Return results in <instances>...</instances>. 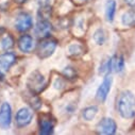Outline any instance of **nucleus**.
<instances>
[{
    "instance_id": "9d476101",
    "label": "nucleus",
    "mask_w": 135,
    "mask_h": 135,
    "mask_svg": "<svg viewBox=\"0 0 135 135\" xmlns=\"http://www.w3.org/2000/svg\"><path fill=\"white\" fill-rule=\"evenodd\" d=\"M16 62V55L12 52L0 54V70H8Z\"/></svg>"
},
{
    "instance_id": "4468645a",
    "label": "nucleus",
    "mask_w": 135,
    "mask_h": 135,
    "mask_svg": "<svg viewBox=\"0 0 135 135\" xmlns=\"http://www.w3.org/2000/svg\"><path fill=\"white\" fill-rule=\"evenodd\" d=\"M40 133L44 135L52 134L53 133V122L50 119H41L40 122Z\"/></svg>"
},
{
    "instance_id": "bb28decb",
    "label": "nucleus",
    "mask_w": 135,
    "mask_h": 135,
    "mask_svg": "<svg viewBox=\"0 0 135 135\" xmlns=\"http://www.w3.org/2000/svg\"><path fill=\"white\" fill-rule=\"evenodd\" d=\"M2 78H3V75H2L1 70H0V80H2Z\"/></svg>"
},
{
    "instance_id": "9b49d317",
    "label": "nucleus",
    "mask_w": 135,
    "mask_h": 135,
    "mask_svg": "<svg viewBox=\"0 0 135 135\" xmlns=\"http://www.w3.org/2000/svg\"><path fill=\"white\" fill-rule=\"evenodd\" d=\"M18 47L22 52L29 53L33 50V47H34V41H33L32 36L30 35H22L19 41H18Z\"/></svg>"
},
{
    "instance_id": "7ed1b4c3",
    "label": "nucleus",
    "mask_w": 135,
    "mask_h": 135,
    "mask_svg": "<svg viewBox=\"0 0 135 135\" xmlns=\"http://www.w3.org/2000/svg\"><path fill=\"white\" fill-rule=\"evenodd\" d=\"M117 130V124L112 118H103L97 124V132L99 134L112 135L115 134Z\"/></svg>"
},
{
    "instance_id": "6e6552de",
    "label": "nucleus",
    "mask_w": 135,
    "mask_h": 135,
    "mask_svg": "<svg viewBox=\"0 0 135 135\" xmlns=\"http://www.w3.org/2000/svg\"><path fill=\"white\" fill-rule=\"evenodd\" d=\"M15 26H16V29L20 32H25V31L30 30L33 26V21H32L31 16L27 13H20L16 18Z\"/></svg>"
},
{
    "instance_id": "a878e982",
    "label": "nucleus",
    "mask_w": 135,
    "mask_h": 135,
    "mask_svg": "<svg viewBox=\"0 0 135 135\" xmlns=\"http://www.w3.org/2000/svg\"><path fill=\"white\" fill-rule=\"evenodd\" d=\"M3 32H4V29H3L2 27H0V35H1V34H2V33H3Z\"/></svg>"
},
{
    "instance_id": "5701e85b",
    "label": "nucleus",
    "mask_w": 135,
    "mask_h": 135,
    "mask_svg": "<svg viewBox=\"0 0 135 135\" xmlns=\"http://www.w3.org/2000/svg\"><path fill=\"white\" fill-rule=\"evenodd\" d=\"M123 1L131 7H135V0H123Z\"/></svg>"
},
{
    "instance_id": "6ab92c4d",
    "label": "nucleus",
    "mask_w": 135,
    "mask_h": 135,
    "mask_svg": "<svg viewBox=\"0 0 135 135\" xmlns=\"http://www.w3.org/2000/svg\"><path fill=\"white\" fill-rule=\"evenodd\" d=\"M51 15V8L48 6H42V8L38 11V17L41 19H48Z\"/></svg>"
},
{
    "instance_id": "ddd939ff",
    "label": "nucleus",
    "mask_w": 135,
    "mask_h": 135,
    "mask_svg": "<svg viewBox=\"0 0 135 135\" xmlns=\"http://www.w3.org/2000/svg\"><path fill=\"white\" fill-rule=\"evenodd\" d=\"M116 13V1L115 0H108V2L105 4V16L108 21L112 22L114 19Z\"/></svg>"
},
{
    "instance_id": "f03ea898",
    "label": "nucleus",
    "mask_w": 135,
    "mask_h": 135,
    "mask_svg": "<svg viewBox=\"0 0 135 135\" xmlns=\"http://www.w3.org/2000/svg\"><path fill=\"white\" fill-rule=\"evenodd\" d=\"M45 79L43 77V75L40 71H33L27 81V85L29 87V89L33 93V94H38L43 90V88L45 87Z\"/></svg>"
},
{
    "instance_id": "cd10ccee",
    "label": "nucleus",
    "mask_w": 135,
    "mask_h": 135,
    "mask_svg": "<svg viewBox=\"0 0 135 135\" xmlns=\"http://www.w3.org/2000/svg\"><path fill=\"white\" fill-rule=\"evenodd\" d=\"M81 1H87V0H81Z\"/></svg>"
},
{
    "instance_id": "aec40b11",
    "label": "nucleus",
    "mask_w": 135,
    "mask_h": 135,
    "mask_svg": "<svg viewBox=\"0 0 135 135\" xmlns=\"http://www.w3.org/2000/svg\"><path fill=\"white\" fill-rule=\"evenodd\" d=\"M68 51H69V54L70 55H74V56H78L80 54L83 53V47L79 44H73L69 46L68 48Z\"/></svg>"
},
{
    "instance_id": "f3484780",
    "label": "nucleus",
    "mask_w": 135,
    "mask_h": 135,
    "mask_svg": "<svg viewBox=\"0 0 135 135\" xmlns=\"http://www.w3.org/2000/svg\"><path fill=\"white\" fill-rule=\"evenodd\" d=\"M113 69V65H112V57L111 59H107L102 62V64L100 65V69L99 73L102 75H109Z\"/></svg>"
},
{
    "instance_id": "423d86ee",
    "label": "nucleus",
    "mask_w": 135,
    "mask_h": 135,
    "mask_svg": "<svg viewBox=\"0 0 135 135\" xmlns=\"http://www.w3.org/2000/svg\"><path fill=\"white\" fill-rule=\"evenodd\" d=\"M112 82H113V79L110 75H107L105 78L103 79L102 83L100 84V86L98 87L97 89V93H96V97L99 101L103 102L105 101V99L108 98V95L111 90V86H112Z\"/></svg>"
},
{
    "instance_id": "b1692460",
    "label": "nucleus",
    "mask_w": 135,
    "mask_h": 135,
    "mask_svg": "<svg viewBox=\"0 0 135 135\" xmlns=\"http://www.w3.org/2000/svg\"><path fill=\"white\" fill-rule=\"evenodd\" d=\"M38 1H40V4L41 6H48L50 0H38Z\"/></svg>"
},
{
    "instance_id": "412c9836",
    "label": "nucleus",
    "mask_w": 135,
    "mask_h": 135,
    "mask_svg": "<svg viewBox=\"0 0 135 135\" xmlns=\"http://www.w3.org/2000/svg\"><path fill=\"white\" fill-rule=\"evenodd\" d=\"M13 46H14V40H13V37H12L11 35L6 36V37L2 40V42H1V47H2L3 50H7V51H8V50L12 49Z\"/></svg>"
},
{
    "instance_id": "393cba45",
    "label": "nucleus",
    "mask_w": 135,
    "mask_h": 135,
    "mask_svg": "<svg viewBox=\"0 0 135 135\" xmlns=\"http://www.w3.org/2000/svg\"><path fill=\"white\" fill-rule=\"evenodd\" d=\"M26 1H27V0H15V2H18V3H23Z\"/></svg>"
},
{
    "instance_id": "f8f14e48",
    "label": "nucleus",
    "mask_w": 135,
    "mask_h": 135,
    "mask_svg": "<svg viewBox=\"0 0 135 135\" xmlns=\"http://www.w3.org/2000/svg\"><path fill=\"white\" fill-rule=\"evenodd\" d=\"M121 22L126 27H135V7L122 14Z\"/></svg>"
},
{
    "instance_id": "4be33fe9",
    "label": "nucleus",
    "mask_w": 135,
    "mask_h": 135,
    "mask_svg": "<svg viewBox=\"0 0 135 135\" xmlns=\"http://www.w3.org/2000/svg\"><path fill=\"white\" fill-rule=\"evenodd\" d=\"M64 75L68 79H74L76 77V70L74 68H71V67H66L64 70Z\"/></svg>"
},
{
    "instance_id": "f257e3e1",
    "label": "nucleus",
    "mask_w": 135,
    "mask_h": 135,
    "mask_svg": "<svg viewBox=\"0 0 135 135\" xmlns=\"http://www.w3.org/2000/svg\"><path fill=\"white\" fill-rule=\"evenodd\" d=\"M117 110L124 119L135 117V96L132 91L124 90L120 94L117 101Z\"/></svg>"
},
{
    "instance_id": "2eb2a0df",
    "label": "nucleus",
    "mask_w": 135,
    "mask_h": 135,
    "mask_svg": "<svg viewBox=\"0 0 135 135\" xmlns=\"http://www.w3.org/2000/svg\"><path fill=\"white\" fill-rule=\"evenodd\" d=\"M97 113H98V108L96 105H93V107H88V108L84 109L82 115H83V118L85 120L89 121V120H93L95 118Z\"/></svg>"
},
{
    "instance_id": "0eeeda50",
    "label": "nucleus",
    "mask_w": 135,
    "mask_h": 135,
    "mask_svg": "<svg viewBox=\"0 0 135 135\" xmlns=\"http://www.w3.org/2000/svg\"><path fill=\"white\" fill-rule=\"evenodd\" d=\"M33 118V112L29 108H21L16 114V124L20 128H23L31 123Z\"/></svg>"
},
{
    "instance_id": "dca6fc26",
    "label": "nucleus",
    "mask_w": 135,
    "mask_h": 135,
    "mask_svg": "<svg viewBox=\"0 0 135 135\" xmlns=\"http://www.w3.org/2000/svg\"><path fill=\"white\" fill-rule=\"evenodd\" d=\"M112 65H113V69L116 73H121L124 68V61L122 56H114L112 57Z\"/></svg>"
},
{
    "instance_id": "39448f33",
    "label": "nucleus",
    "mask_w": 135,
    "mask_h": 135,
    "mask_svg": "<svg viewBox=\"0 0 135 135\" xmlns=\"http://www.w3.org/2000/svg\"><path fill=\"white\" fill-rule=\"evenodd\" d=\"M12 122V109L8 102H3L0 107V128L9 129Z\"/></svg>"
},
{
    "instance_id": "a211bd4d",
    "label": "nucleus",
    "mask_w": 135,
    "mask_h": 135,
    "mask_svg": "<svg viewBox=\"0 0 135 135\" xmlns=\"http://www.w3.org/2000/svg\"><path fill=\"white\" fill-rule=\"evenodd\" d=\"M105 40H107V36H105V32H104L103 29H98V30L95 31L94 41L96 42L97 45H103Z\"/></svg>"
},
{
    "instance_id": "20e7f679",
    "label": "nucleus",
    "mask_w": 135,
    "mask_h": 135,
    "mask_svg": "<svg viewBox=\"0 0 135 135\" xmlns=\"http://www.w3.org/2000/svg\"><path fill=\"white\" fill-rule=\"evenodd\" d=\"M56 48V41L52 38L44 40L38 46V56L42 59H47L51 56Z\"/></svg>"
},
{
    "instance_id": "1a4fd4ad",
    "label": "nucleus",
    "mask_w": 135,
    "mask_h": 135,
    "mask_svg": "<svg viewBox=\"0 0 135 135\" xmlns=\"http://www.w3.org/2000/svg\"><path fill=\"white\" fill-rule=\"evenodd\" d=\"M51 30H52V26L51 23L47 20V19H41L36 27H35V35L40 38H45L47 37L50 33H51Z\"/></svg>"
}]
</instances>
